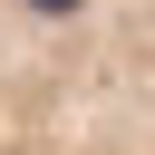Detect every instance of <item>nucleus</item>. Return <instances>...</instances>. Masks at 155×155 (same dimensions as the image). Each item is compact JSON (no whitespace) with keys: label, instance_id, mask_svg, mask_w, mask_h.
I'll use <instances>...</instances> for the list:
<instances>
[{"label":"nucleus","instance_id":"f257e3e1","mask_svg":"<svg viewBox=\"0 0 155 155\" xmlns=\"http://www.w3.org/2000/svg\"><path fill=\"white\" fill-rule=\"evenodd\" d=\"M0 155H155V0H0Z\"/></svg>","mask_w":155,"mask_h":155}]
</instances>
